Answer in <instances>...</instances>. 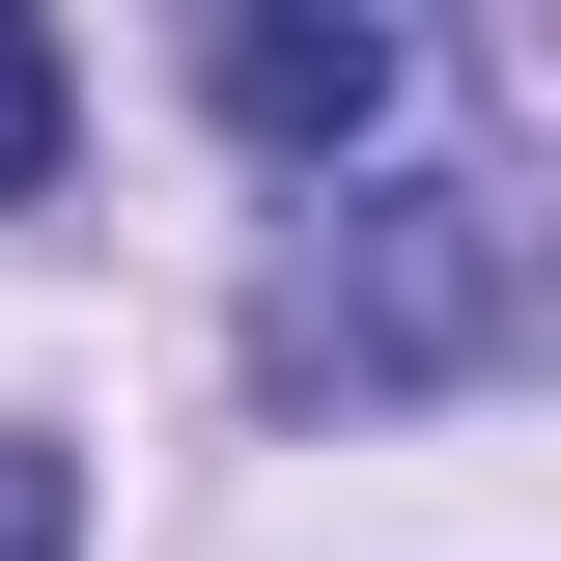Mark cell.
<instances>
[{
    "instance_id": "cell-3",
    "label": "cell",
    "mask_w": 561,
    "mask_h": 561,
    "mask_svg": "<svg viewBox=\"0 0 561 561\" xmlns=\"http://www.w3.org/2000/svg\"><path fill=\"white\" fill-rule=\"evenodd\" d=\"M57 140H84L57 113V28H0V197H57Z\"/></svg>"
},
{
    "instance_id": "cell-2",
    "label": "cell",
    "mask_w": 561,
    "mask_h": 561,
    "mask_svg": "<svg viewBox=\"0 0 561 561\" xmlns=\"http://www.w3.org/2000/svg\"><path fill=\"white\" fill-rule=\"evenodd\" d=\"M197 84L280 140V169H365V140L421 113V28H393V0H225V28H197Z\"/></svg>"
},
{
    "instance_id": "cell-4",
    "label": "cell",
    "mask_w": 561,
    "mask_h": 561,
    "mask_svg": "<svg viewBox=\"0 0 561 561\" xmlns=\"http://www.w3.org/2000/svg\"><path fill=\"white\" fill-rule=\"evenodd\" d=\"M0 561H84V478L28 449V421H0Z\"/></svg>"
},
{
    "instance_id": "cell-1",
    "label": "cell",
    "mask_w": 561,
    "mask_h": 561,
    "mask_svg": "<svg viewBox=\"0 0 561 561\" xmlns=\"http://www.w3.org/2000/svg\"><path fill=\"white\" fill-rule=\"evenodd\" d=\"M534 337V225L478 197V169H365V197H309V253H280L253 365L280 393H449V365Z\"/></svg>"
}]
</instances>
